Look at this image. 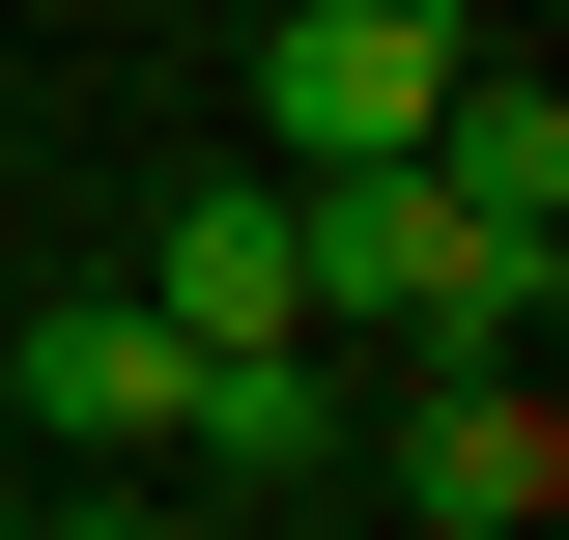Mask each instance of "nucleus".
Returning <instances> with one entry per match:
<instances>
[{"instance_id": "f257e3e1", "label": "nucleus", "mask_w": 569, "mask_h": 540, "mask_svg": "<svg viewBox=\"0 0 569 540\" xmlns=\"http://www.w3.org/2000/svg\"><path fill=\"white\" fill-rule=\"evenodd\" d=\"M171 370H200V341L142 313V284H58V313L0 341V427H29V456H171Z\"/></svg>"}, {"instance_id": "f03ea898", "label": "nucleus", "mask_w": 569, "mask_h": 540, "mask_svg": "<svg viewBox=\"0 0 569 540\" xmlns=\"http://www.w3.org/2000/svg\"><path fill=\"white\" fill-rule=\"evenodd\" d=\"M284 142H257V171H399V142H427V86H456V29H399V0H284Z\"/></svg>"}, {"instance_id": "7ed1b4c3", "label": "nucleus", "mask_w": 569, "mask_h": 540, "mask_svg": "<svg viewBox=\"0 0 569 540\" xmlns=\"http://www.w3.org/2000/svg\"><path fill=\"white\" fill-rule=\"evenodd\" d=\"M399 512H427V540H541V512H569V427H541V370H512V341H485V370H427Z\"/></svg>"}, {"instance_id": "20e7f679", "label": "nucleus", "mask_w": 569, "mask_h": 540, "mask_svg": "<svg viewBox=\"0 0 569 540\" xmlns=\"http://www.w3.org/2000/svg\"><path fill=\"white\" fill-rule=\"evenodd\" d=\"M142 313H171V341H284V313H313V228H284V171H200V200L142 228Z\"/></svg>"}, {"instance_id": "39448f33", "label": "nucleus", "mask_w": 569, "mask_h": 540, "mask_svg": "<svg viewBox=\"0 0 569 540\" xmlns=\"http://www.w3.org/2000/svg\"><path fill=\"white\" fill-rule=\"evenodd\" d=\"M427 171H456V228H512V257H569V86H512L485 29H456V86H427Z\"/></svg>"}, {"instance_id": "423d86ee", "label": "nucleus", "mask_w": 569, "mask_h": 540, "mask_svg": "<svg viewBox=\"0 0 569 540\" xmlns=\"http://www.w3.org/2000/svg\"><path fill=\"white\" fill-rule=\"evenodd\" d=\"M171 456H200V483H257V512L342 456V399H313V313H284V341H200V370H171Z\"/></svg>"}, {"instance_id": "0eeeda50", "label": "nucleus", "mask_w": 569, "mask_h": 540, "mask_svg": "<svg viewBox=\"0 0 569 540\" xmlns=\"http://www.w3.org/2000/svg\"><path fill=\"white\" fill-rule=\"evenodd\" d=\"M0 540H171V512H0Z\"/></svg>"}, {"instance_id": "6e6552de", "label": "nucleus", "mask_w": 569, "mask_h": 540, "mask_svg": "<svg viewBox=\"0 0 569 540\" xmlns=\"http://www.w3.org/2000/svg\"><path fill=\"white\" fill-rule=\"evenodd\" d=\"M399 29H512V0H399Z\"/></svg>"}, {"instance_id": "1a4fd4ad", "label": "nucleus", "mask_w": 569, "mask_h": 540, "mask_svg": "<svg viewBox=\"0 0 569 540\" xmlns=\"http://www.w3.org/2000/svg\"><path fill=\"white\" fill-rule=\"evenodd\" d=\"M0 512H29V456H0Z\"/></svg>"}]
</instances>
